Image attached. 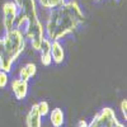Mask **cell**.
<instances>
[{"label": "cell", "instance_id": "8", "mask_svg": "<svg viewBox=\"0 0 127 127\" xmlns=\"http://www.w3.org/2000/svg\"><path fill=\"white\" fill-rule=\"evenodd\" d=\"M39 57H41V62L43 66H50L52 64V57H51V41L48 38H43L39 47Z\"/></svg>", "mask_w": 127, "mask_h": 127}, {"label": "cell", "instance_id": "6", "mask_svg": "<svg viewBox=\"0 0 127 127\" xmlns=\"http://www.w3.org/2000/svg\"><path fill=\"white\" fill-rule=\"evenodd\" d=\"M18 15H19V10L13 0L5 1L3 4V27L5 32L15 28Z\"/></svg>", "mask_w": 127, "mask_h": 127}, {"label": "cell", "instance_id": "12", "mask_svg": "<svg viewBox=\"0 0 127 127\" xmlns=\"http://www.w3.org/2000/svg\"><path fill=\"white\" fill-rule=\"evenodd\" d=\"M50 120L51 123L54 127H62L64 126V121H65V117H64V112L61 108H55L52 109L50 113Z\"/></svg>", "mask_w": 127, "mask_h": 127}, {"label": "cell", "instance_id": "2", "mask_svg": "<svg viewBox=\"0 0 127 127\" xmlns=\"http://www.w3.org/2000/svg\"><path fill=\"white\" fill-rule=\"evenodd\" d=\"M26 37L22 29L13 28L6 31L0 38V70L10 72L13 64L19 59L26 48Z\"/></svg>", "mask_w": 127, "mask_h": 127}, {"label": "cell", "instance_id": "5", "mask_svg": "<svg viewBox=\"0 0 127 127\" xmlns=\"http://www.w3.org/2000/svg\"><path fill=\"white\" fill-rule=\"evenodd\" d=\"M23 33H24L26 39H29L32 48L38 51L39 47H41L42 41L45 38V26L42 24L41 20L37 19L34 22L26 23Z\"/></svg>", "mask_w": 127, "mask_h": 127}, {"label": "cell", "instance_id": "14", "mask_svg": "<svg viewBox=\"0 0 127 127\" xmlns=\"http://www.w3.org/2000/svg\"><path fill=\"white\" fill-rule=\"evenodd\" d=\"M37 107H38V111H39V114L42 116V117H45V116L48 114L50 112V105L46 100H41L37 103Z\"/></svg>", "mask_w": 127, "mask_h": 127}, {"label": "cell", "instance_id": "18", "mask_svg": "<svg viewBox=\"0 0 127 127\" xmlns=\"http://www.w3.org/2000/svg\"><path fill=\"white\" fill-rule=\"evenodd\" d=\"M93 1H100V0H93Z\"/></svg>", "mask_w": 127, "mask_h": 127}, {"label": "cell", "instance_id": "7", "mask_svg": "<svg viewBox=\"0 0 127 127\" xmlns=\"http://www.w3.org/2000/svg\"><path fill=\"white\" fill-rule=\"evenodd\" d=\"M10 88H12L13 94L18 100H23L28 94V81L20 78H15L10 83Z\"/></svg>", "mask_w": 127, "mask_h": 127}, {"label": "cell", "instance_id": "9", "mask_svg": "<svg viewBox=\"0 0 127 127\" xmlns=\"http://www.w3.org/2000/svg\"><path fill=\"white\" fill-rule=\"evenodd\" d=\"M42 116L39 114L37 103L32 105V108L29 109L27 117H26V125L27 127H41L42 126Z\"/></svg>", "mask_w": 127, "mask_h": 127}, {"label": "cell", "instance_id": "10", "mask_svg": "<svg viewBox=\"0 0 127 127\" xmlns=\"http://www.w3.org/2000/svg\"><path fill=\"white\" fill-rule=\"evenodd\" d=\"M51 57H52V62H55V64L64 62L65 50H64L62 45L60 43V41H51Z\"/></svg>", "mask_w": 127, "mask_h": 127}, {"label": "cell", "instance_id": "13", "mask_svg": "<svg viewBox=\"0 0 127 127\" xmlns=\"http://www.w3.org/2000/svg\"><path fill=\"white\" fill-rule=\"evenodd\" d=\"M65 0H37V4L46 10H50V9H54L59 5H61Z\"/></svg>", "mask_w": 127, "mask_h": 127}, {"label": "cell", "instance_id": "16", "mask_svg": "<svg viewBox=\"0 0 127 127\" xmlns=\"http://www.w3.org/2000/svg\"><path fill=\"white\" fill-rule=\"evenodd\" d=\"M120 108H121V112H122L123 118H125V120H127V99H123V100L121 102Z\"/></svg>", "mask_w": 127, "mask_h": 127}, {"label": "cell", "instance_id": "15", "mask_svg": "<svg viewBox=\"0 0 127 127\" xmlns=\"http://www.w3.org/2000/svg\"><path fill=\"white\" fill-rule=\"evenodd\" d=\"M8 81H9V78H8V72L0 70V88H5L8 85Z\"/></svg>", "mask_w": 127, "mask_h": 127}, {"label": "cell", "instance_id": "1", "mask_svg": "<svg viewBox=\"0 0 127 127\" xmlns=\"http://www.w3.org/2000/svg\"><path fill=\"white\" fill-rule=\"evenodd\" d=\"M84 23V13L76 0L64 1L61 5L50 9L45 36L50 41H60L61 38L74 33Z\"/></svg>", "mask_w": 127, "mask_h": 127}, {"label": "cell", "instance_id": "17", "mask_svg": "<svg viewBox=\"0 0 127 127\" xmlns=\"http://www.w3.org/2000/svg\"><path fill=\"white\" fill-rule=\"evenodd\" d=\"M78 127H88V122H87L85 120H81V121L79 122Z\"/></svg>", "mask_w": 127, "mask_h": 127}, {"label": "cell", "instance_id": "3", "mask_svg": "<svg viewBox=\"0 0 127 127\" xmlns=\"http://www.w3.org/2000/svg\"><path fill=\"white\" fill-rule=\"evenodd\" d=\"M18 6L19 15L17 19L15 28L22 29V26L39 19L37 10V0H13Z\"/></svg>", "mask_w": 127, "mask_h": 127}, {"label": "cell", "instance_id": "4", "mask_svg": "<svg viewBox=\"0 0 127 127\" xmlns=\"http://www.w3.org/2000/svg\"><path fill=\"white\" fill-rule=\"evenodd\" d=\"M88 127H126L121 123L116 116V112L111 107H104L93 117L88 123Z\"/></svg>", "mask_w": 127, "mask_h": 127}, {"label": "cell", "instance_id": "11", "mask_svg": "<svg viewBox=\"0 0 127 127\" xmlns=\"http://www.w3.org/2000/svg\"><path fill=\"white\" fill-rule=\"evenodd\" d=\"M36 72H37L36 64L34 62H28V64H26L24 66L20 67V70H19V78L26 80V81H28L31 78H33L36 75Z\"/></svg>", "mask_w": 127, "mask_h": 127}]
</instances>
